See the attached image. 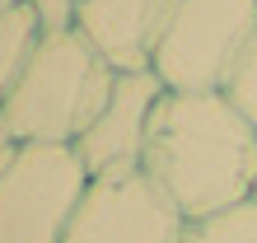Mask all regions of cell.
I'll return each mask as SVG.
<instances>
[{
	"mask_svg": "<svg viewBox=\"0 0 257 243\" xmlns=\"http://www.w3.org/2000/svg\"><path fill=\"white\" fill-rule=\"evenodd\" d=\"M141 169L187 220L220 215L257 196V127L220 89H169L150 117Z\"/></svg>",
	"mask_w": 257,
	"mask_h": 243,
	"instance_id": "cell-1",
	"label": "cell"
},
{
	"mask_svg": "<svg viewBox=\"0 0 257 243\" xmlns=\"http://www.w3.org/2000/svg\"><path fill=\"white\" fill-rule=\"evenodd\" d=\"M112 84L117 70L75 28L42 33L0 108V122L19 145H75L103 112Z\"/></svg>",
	"mask_w": 257,
	"mask_h": 243,
	"instance_id": "cell-2",
	"label": "cell"
},
{
	"mask_svg": "<svg viewBox=\"0 0 257 243\" xmlns=\"http://www.w3.org/2000/svg\"><path fill=\"white\" fill-rule=\"evenodd\" d=\"M252 33L257 0H169L155 75L164 80V89H183V94L220 89Z\"/></svg>",
	"mask_w": 257,
	"mask_h": 243,
	"instance_id": "cell-3",
	"label": "cell"
},
{
	"mask_svg": "<svg viewBox=\"0 0 257 243\" xmlns=\"http://www.w3.org/2000/svg\"><path fill=\"white\" fill-rule=\"evenodd\" d=\"M84 187L75 145H19L0 169V243H66Z\"/></svg>",
	"mask_w": 257,
	"mask_h": 243,
	"instance_id": "cell-4",
	"label": "cell"
},
{
	"mask_svg": "<svg viewBox=\"0 0 257 243\" xmlns=\"http://www.w3.org/2000/svg\"><path fill=\"white\" fill-rule=\"evenodd\" d=\"M187 215L145 169L89 178L66 243H183Z\"/></svg>",
	"mask_w": 257,
	"mask_h": 243,
	"instance_id": "cell-5",
	"label": "cell"
},
{
	"mask_svg": "<svg viewBox=\"0 0 257 243\" xmlns=\"http://www.w3.org/2000/svg\"><path fill=\"white\" fill-rule=\"evenodd\" d=\"M164 94L169 89H164L155 70H117V84H112L108 103H103V112L75 141V155L89 169V178L117 173V169H141L150 117H155Z\"/></svg>",
	"mask_w": 257,
	"mask_h": 243,
	"instance_id": "cell-6",
	"label": "cell"
},
{
	"mask_svg": "<svg viewBox=\"0 0 257 243\" xmlns=\"http://www.w3.org/2000/svg\"><path fill=\"white\" fill-rule=\"evenodd\" d=\"M169 0H75V33L112 70H155Z\"/></svg>",
	"mask_w": 257,
	"mask_h": 243,
	"instance_id": "cell-7",
	"label": "cell"
},
{
	"mask_svg": "<svg viewBox=\"0 0 257 243\" xmlns=\"http://www.w3.org/2000/svg\"><path fill=\"white\" fill-rule=\"evenodd\" d=\"M38 38H42V28H38V19H33L28 5L0 10V108H5L10 89L19 84V75L28 66V56H33Z\"/></svg>",
	"mask_w": 257,
	"mask_h": 243,
	"instance_id": "cell-8",
	"label": "cell"
},
{
	"mask_svg": "<svg viewBox=\"0 0 257 243\" xmlns=\"http://www.w3.org/2000/svg\"><path fill=\"white\" fill-rule=\"evenodd\" d=\"M183 243H257V196L243 206L220 210V215L187 220Z\"/></svg>",
	"mask_w": 257,
	"mask_h": 243,
	"instance_id": "cell-9",
	"label": "cell"
},
{
	"mask_svg": "<svg viewBox=\"0 0 257 243\" xmlns=\"http://www.w3.org/2000/svg\"><path fill=\"white\" fill-rule=\"evenodd\" d=\"M220 94L257 127V33L248 38V47L234 56V66H229V75H224Z\"/></svg>",
	"mask_w": 257,
	"mask_h": 243,
	"instance_id": "cell-10",
	"label": "cell"
},
{
	"mask_svg": "<svg viewBox=\"0 0 257 243\" xmlns=\"http://www.w3.org/2000/svg\"><path fill=\"white\" fill-rule=\"evenodd\" d=\"M28 10H33L42 33H66V28H75V0H28Z\"/></svg>",
	"mask_w": 257,
	"mask_h": 243,
	"instance_id": "cell-11",
	"label": "cell"
},
{
	"mask_svg": "<svg viewBox=\"0 0 257 243\" xmlns=\"http://www.w3.org/2000/svg\"><path fill=\"white\" fill-rule=\"evenodd\" d=\"M14 150H19V141H14V136H10V127L0 122V169H5V164L14 159Z\"/></svg>",
	"mask_w": 257,
	"mask_h": 243,
	"instance_id": "cell-12",
	"label": "cell"
},
{
	"mask_svg": "<svg viewBox=\"0 0 257 243\" xmlns=\"http://www.w3.org/2000/svg\"><path fill=\"white\" fill-rule=\"evenodd\" d=\"M10 5H28V0H0V10H10Z\"/></svg>",
	"mask_w": 257,
	"mask_h": 243,
	"instance_id": "cell-13",
	"label": "cell"
}]
</instances>
